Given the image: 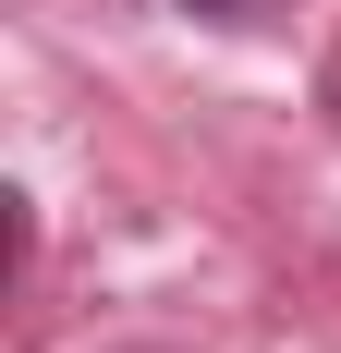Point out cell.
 I'll use <instances>...</instances> for the list:
<instances>
[{"instance_id": "cell-1", "label": "cell", "mask_w": 341, "mask_h": 353, "mask_svg": "<svg viewBox=\"0 0 341 353\" xmlns=\"http://www.w3.org/2000/svg\"><path fill=\"white\" fill-rule=\"evenodd\" d=\"M183 12H220V25H232V12H256V0H183Z\"/></svg>"}]
</instances>
